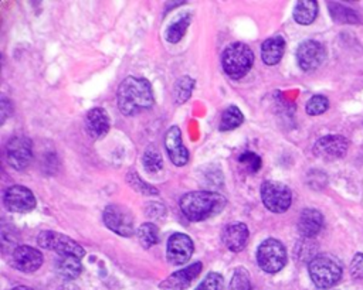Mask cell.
Returning <instances> with one entry per match:
<instances>
[{"label": "cell", "instance_id": "1", "mask_svg": "<svg viewBox=\"0 0 363 290\" xmlns=\"http://www.w3.org/2000/svg\"><path fill=\"white\" fill-rule=\"evenodd\" d=\"M153 105V89L147 79L128 76L118 88V108L122 115L132 116Z\"/></svg>", "mask_w": 363, "mask_h": 290}, {"label": "cell", "instance_id": "2", "mask_svg": "<svg viewBox=\"0 0 363 290\" xmlns=\"http://www.w3.org/2000/svg\"><path fill=\"white\" fill-rule=\"evenodd\" d=\"M227 201L223 195L213 191H191L182 197L180 209L190 221H204L217 215L225 207Z\"/></svg>", "mask_w": 363, "mask_h": 290}, {"label": "cell", "instance_id": "3", "mask_svg": "<svg viewBox=\"0 0 363 290\" xmlns=\"http://www.w3.org/2000/svg\"><path fill=\"white\" fill-rule=\"evenodd\" d=\"M309 276L318 289H330L342 277L340 262L329 253L313 256L308 263Z\"/></svg>", "mask_w": 363, "mask_h": 290}, {"label": "cell", "instance_id": "4", "mask_svg": "<svg viewBox=\"0 0 363 290\" xmlns=\"http://www.w3.org/2000/svg\"><path fill=\"white\" fill-rule=\"evenodd\" d=\"M254 52L244 42H233L227 45L221 55V65L224 72L233 79L242 78L252 66Z\"/></svg>", "mask_w": 363, "mask_h": 290}, {"label": "cell", "instance_id": "5", "mask_svg": "<svg viewBox=\"0 0 363 290\" xmlns=\"http://www.w3.org/2000/svg\"><path fill=\"white\" fill-rule=\"evenodd\" d=\"M257 262L264 272L277 273L286 263V249L278 239L268 238L257 249Z\"/></svg>", "mask_w": 363, "mask_h": 290}, {"label": "cell", "instance_id": "6", "mask_svg": "<svg viewBox=\"0 0 363 290\" xmlns=\"http://www.w3.org/2000/svg\"><path fill=\"white\" fill-rule=\"evenodd\" d=\"M37 243L43 249L57 252L58 256H77L81 259L85 255L84 248L78 242L64 233L54 231L40 232L37 236Z\"/></svg>", "mask_w": 363, "mask_h": 290}, {"label": "cell", "instance_id": "7", "mask_svg": "<svg viewBox=\"0 0 363 290\" xmlns=\"http://www.w3.org/2000/svg\"><path fill=\"white\" fill-rule=\"evenodd\" d=\"M259 194H261L262 204L271 212L282 214L288 211V208L291 207L292 192L285 184L279 181H265L261 185Z\"/></svg>", "mask_w": 363, "mask_h": 290}, {"label": "cell", "instance_id": "8", "mask_svg": "<svg viewBox=\"0 0 363 290\" xmlns=\"http://www.w3.org/2000/svg\"><path fill=\"white\" fill-rule=\"evenodd\" d=\"M104 224L121 236H132L135 233L133 216L130 211L122 205H108L102 214Z\"/></svg>", "mask_w": 363, "mask_h": 290}, {"label": "cell", "instance_id": "9", "mask_svg": "<svg viewBox=\"0 0 363 290\" xmlns=\"http://www.w3.org/2000/svg\"><path fill=\"white\" fill-rule=\"evenodd\" d=\"M7 163L16 170L28 167L33 158V143L27 136H13L6 144Z\"/></svg>", "mask_w": 363, "mask_h": 290}, {"label": "cell", "instance_id": "10", "mask_svg": "<svg viewBox=\"0 0 363 290\" xmlns=\"http://www.w3.org/2000/svg\"><path fill=\"white\" fill-rule=\"evenodd\" d=\"M3 204L4 207L11 211V212H18V214H24V212H30L35 208V197L31 192V190H28L24 185H10L4 194H3Z\"/></svg>", "mask_w": 363, "mask_h": 290}, {"label": "cell", "instance_id": "11", "mask_svg": "<svg viewBox=\"0 0 363 290\" xmlns=\"http://www.w3.org/2000/svg\"><path fill=\"white\" fill-rule=\"evenodd\" d=\"M326 58L325 47L315 40H305L298 45L296 61L302 71H315L319 68Z\"/></svg>", "mask_w": 363, "mask_h": 290}, {"label": "cell", "instance_id": "12", "mask_svg": "<svg viewBox=\"0 0 363 290\" xmlns=\"http://www.w3.org/2000/svg\"><path fill=\"white\" fill-rule=\"evenodd\" d=\"M194 250L193 240L190 239L189 235L176 232L170 235L167 239V249H166V259L170 265H183L189 262Z\"/></svg>", "mask_w": 363, "mask_h": 290}, {"label": "cell", "instance_id": "13", "mask_svg": "<svg viewBox=\"0 0 363 290\" xmlns=\"http://www.w3.org/2000/svg\"><path fill=\"white\" fill-rule=\"evenodd\" d=\"M349 141L346 137L340 134H328L320 139L313 146V154L318 156L319 158L332 161L343 157L347 151Z\"/></svg>", "mask_w": 363, "mask_h": 290}, {"label": "cell", "instance_id": "14", "mask_svg": "<svg viewBox=\"0 0 363 290\" xmlns=\"http://www.w3.org/2000/svg\"><path fill=\"white\" fill-rule=\"evenodd\" d=\"M41 263L43 253L28 245H20L14 248L10 256V265L23 273L35 272L41 266Z\"/></svg>", "mask_w": 363, "mask_h": 290}, {"label": "cell", "instance_id": "15", "mask_svg": "<svg viewBox=\"0 0 363 290\" xmlns=\"http://www.w3.org/2000/svg\"><path fill=\"white\" fill-rule=\"evenodd\" d=\"M201 262H194L166 277L160 284V290H183L190 286V283L200 274L201 272Z\"/></svg>", "mask_w": 363, "mask_h": 290}, {"label": "cell", "instance_id": "16", "mask_svg": "<svg viewBox=\"0 0 363 290\" xmlns=\"http://www.w3.org/2000/svg\"><path fill=\"white\" fill-rule=\"evenodd\" d=\"M164 146L170 161L174 166H184L189 161V151L182 140V130L177 126H172L164 136Z\"/></svg>", "mask_w": 363, "mask_h": 290}, {"label": "cell", "instance_id": "17", "mask_svg": "<svg viewBox=\"0 0 363 290\" xmlns=\"http://www.w3.org/2000/svg\"><path fill=\"white\" fill-rule=\"evenodd\" d=\"M250 232L245 224L233 222L227 225L221 232V240L227 249L231 252H240L245 248Z\"/></svg>", "mask_w": 363, "mask_h": 290}, {"label": "cell", "instance_id": "18", "mask_svg": "<svg viewBox=\"0 0 363 290\" xmlns=\"http://www.w3.org/2000/svg\"><path fill=\"white\" fill-rule=\"evenodd\" d=\"M85 127L91 139L98 140L104 137L109 130V116L106 110L102 108L91 109L85 117Z\"/></svg>", "mask_w": 363, "mask_h": 290}, {"label": "cell", "instance_id": "19", "mask_svg": "<svg viewBox=\"0 0 363 290\" xmlns=\"http://www.w3.org/2000/svg\"><path fill=\"white\" fill-rule=\"evenodd\" d=\"M323 226V215L315 208H305L298 219V231L302 238L311 239L320 232Z\"/></svg>", "mask_w": 363, "mask_h": 290}, {"label": "cell", "instance_id": "20", "mask_svg": "<svg viewBox=\"0 0 363 290\" xmlns=\"http://www.w3.org/2000/svg\"><path fill=\"white\" fill-rule=\"evenodd\" d=\"M284 52H285V40L281 35H274L265 40L261 45V58L267 65L278 64Z\"/></svg>", "mask_w": 363, "mask_h": 290}, {"label": "cell", "instance_id": "21", "mask_svg": "<svg viewBox=\"0 0 363 290\" xmlns=\"http://www.w3.org/2000/svg\"><path fill=\"white\" fill-rule=\"evenodd\" d=\"M55 270L62 279L74 280L82 270L81 260L77 256H58L55 262Z\"/></svg>", "mask_w": 363, "mask_h": 290}, {"label": "cell", "instance_id": "22", "mask_svg": "<svg viewBox=\"0 0 363 290\" xmlns=\"http://www.w3.org/2000/svg\"><path fill=\"white\" fill-rule=\"evenodd\" d=\"M318 1L315 0H301L296 1L294 7V20L301 25H308L313 23L318 16Z\"/></svg>", "mask_w": 363, "mask_h": 290}, {"label": "cell", "instance_id": "23", "mask_svg": "<svg viewBox=\"0 0 363 290\" xmlns=\"http://www.w3.org/2000/svg\"><path fill=\"white\" fill-rule=\"evenodd\" d=\"M328 7H329L332 18L337 23H342V24H357V23H360L359 14L350 7H346L340 3H333V1H330L328 4Z\"/></svg>", "mask_w": 363, "mask_h": 290}, {"label": "cell", "instance_id": "24", "mask_svg": "<svg viewBox=\"0 0 363 290\" xmlns=\"http://www.w3.org/2000/svg\"><path fill=\"white\" fill-rule=\"evenodd\" d=\"M190 21H191L190 14H184V16H180L179 18H176L166 30V40L173 44L179 42L184 37V34L190 25Z\"/></svg>", "mask_w": 363, "mask_h": 290}, {"label": "cell", "instance_id": "25", "mask_svg": "<svg viewBox=\"0 0 363 290\" xmlns=\"http://www.w3.org/2000/svg\"><path fill=\"white\" fill-rule=\"evenodd\" d=\"M136 235H138L139 243L145 249H149L153 245L159 243V231H157V226L155 224H152V222L142 224L139 226V229L136 231Z\"/></svg>", "mask_w": 363, "mask_h": 290}, {"label": "cell", "instance_id": "26", "mask_svg": "<svg viewBox=\"0 0 363 290\" xmlns=\"http://www.w3.org/2000/svg\"><path fill=\"white\" fill-rule=\"evenodd\" d=\"M244 120V116H242V112L231 105L228 106L223 115H221V120H220V130L221 132H225V130H233L235 127H238Z\"/></svg>", "mask_w": 363, "mask_h": 290}, {"label": "cell", "instance_id": "27", "mask_svg": "<svg viewBox=\"0 0 363 290\" xmlns=\"http://www.w3.org/2000/svg\"><path fill=\"white\" fill-rule=\"evenodd\" d=\"M142 164L147 173H157L163 167L162 154L153 146H149L142 156Z\"/></svg>", "mask_w": 363, "mask_h": 290}, {"label": "cell", "instance_id": "28", "mask_svg": "<svg viewBox=\"0 0 363 290\" xmlns=\"http://www.w3.org/2000/svg\"><path fill=\"white\" fill-rule=\"evenodd\" d=\"M194 88V79H191L190 76H182L174 86V99L177 103H184L190 95L191 91Z\"/></svg>", "mask_w": 363, "mask_h": 290}, {"label": "cell", "instance_id": "29", "mask_svg": "<svg viewBox=\"0 0 363 290\" xmlns=\"http://www.w3.org/2000/svg\"><path fill=\"white\" fill-rule=\"evenodd\" d=\"M328 108H329V99L323 95H313L305 105V110L311 116L320 115L326 112Z\"/></svg>", "mask_w": 363, "mask_h": 290}, {"label": "cell", "instance_id": "30", "mask_svg": "<svg viewBox=\"0 0 363 290\" xmlns=\"http://www.w3.org/2000/svg\"><path fill=\"white\" fill-rule=\"evenodd\" d=\"M224 286V279L220 273L210 272L203 282L196 287V290H223Z\"/></svg>", "mask_w": 363, "mask_h": 290}, {"label": "cell", "instance_id": "31", "mask_svg": "<svg viewBox=\"0 0 363 290\" xmlns=\"http://www.w3.org/2000/svg\"><path fill=\"white\" fill-rule=\"evenodd\" d=\"M231 290H251V280L244 269H237L231 280Z\"/></svg>", "mask_w": 363, "mask_h": 290}, {"label": "cell", "instance_id": "32", "mask_svg": "<svg viewBox=\"0 0 363 290\" xmlns=\"http://www.w3.org/2000/svg\"><path fill=\"white\" fill-rule=\"evenodd\" d=\"M128 180H129V184H130L136 191H139V192H142V194H147V195H150V194H157V190H156L155 187H152V185L146 184L145 181H142V178H140L138 174H135V173H130L129 177H128Z\"/></svg>", "mask_w": 363, "mask_h": 290}, {"label": "cell", "instance_id": "33", "mask_svg": "<svg viewBox=\"0 0 363 290\" xmlns=\"http://www.w3.org/2000/svg\"><path fill=\"white\" fill-rule=\"evenodd\" d=\"M238 161L242 163V164H245L252 173L258 171L259 167H261V164H262L261 157L257 156V154L252 153V151H244V153L238 157Z\"/></svg>", "mask_w": 363, "mask_h": 290}, {"label": "cell", "instance_id": "34", "mask_svg": "<svg viewBox=\"0 0 363 290\" xmlns=\"http://www.w3.org/2000/svg\"><path fill=\"white\" fill-rule=\"evenodd\" d=\"M350 274L353 279H363V253L357 252L350 263Z\"/></svg>", "mask_w": 363, "mask_h": 290}, {"label": "cell", "instance_id": "35", "mask_svg": "<svg viewBox=\"0 0 363 290\" xmlns=\"http://www.w3.org/2000/svg\"><path fill=\"white\" fill-rule=\"evenodd\" d=\"M146 209H153V214L150 215L152 218H159L164 215V207L157 202H150L149 205H146Z\"/></svg>", "mask_w": 363, "mask_h": 290}, {"label": "cell", "instance_id": "36", "mask_svg": "<svg viewBox=\"0 0 363 290\" xmlns=\"http://www.w3.org/2000/svg\"><path fill=\"white\" fill-rule=\"evenodd\" d=\"M1 105V123H4V120H6V117L10 115V112L11 110H9V108H11V103H10V100L6 98V96H3L1 98V102H0Z\"/></svg>", "mask_w": 363, "mask_h": 290}, {"label": "cell", "instance_id": "37", "mask_svg": "<svg viewBox=\"0 0 363 290\" xmlns=\"http://www.w3.org/2000/svg\"><path fill=\"white\" fill-rule=\"evenodd\" d=\"M58 290H81L79 287H77L75 284H64V286H61Z\"/></svg>", "mask_w": 363, "mask_h": 290}, {"label": "cell", "instance_id": "38", "mask_svg": "<svg viewBox=\"0 0 363 290\" xmlns=\"http://www.w3.org/2000/svg\"><path fill=\"white\" fill-rule=\"evenodd\" d=\"M11 290H33V289H30V287H27V286H16V287L11 289Z\"/></svg>", "mask_w": 363, "mask_h": 290}, {"label": "cell", "instance_id": "39", "mask_svg": "<svg viewBox=\"0 0 363 290\" xmlns=\"http://www.w3.org/2000/svg\"><path fill=\"white\" fill-rule=\"evenodd\" d=\"M335 290H336V289H335Z\"/></svg>", "mask_w": 363, "mask_h": 290}]
</instances>
